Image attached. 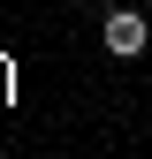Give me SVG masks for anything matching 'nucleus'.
I'll return each instance as SVG.
<instances>
[{
  "mask_svg": "<svg viewBox=\"0 0 152 159\" xmlns=\"http://www.w3.org/2000/svg\"><path fill=\"white\" fill-rule=\"evenodd\" d=\"M145 46H152V23H145V15L137 8H107V53H114V61H137Z\"/></svg>",
  "mask_w": 152,
  "mask_h": 159,
  "instance_id": "obj_1",
  "label": "nucleus"
}]
</instances>
